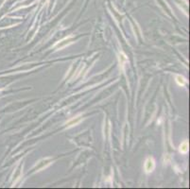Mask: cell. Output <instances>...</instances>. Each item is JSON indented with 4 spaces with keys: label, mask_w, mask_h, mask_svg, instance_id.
<instances>
[{
    "label": "cell",
    "mask_w": 190,
    "mask_h": 189,
    "mask_svg": "<svg viewBox=\"0 0 190 189\" xmlns=\"http://www.w3.org/2000/svg\"><path fill=\"white\" fill-rule=\"evenodd\" d=\"M154 167H155L154 160L152 158H148L146 160V162H145V170H146V172L149 173L151 171H153Z\"/></svg>",
    "instance_id": "obj_1"
},
{
    "label": "cell",
    "mask_w": 190,
    "mask_h": 189,
    "mask_svg": "<svg viewBox=\"0 0 190 189\" xmlns=\"http://www.w3.org/2000/svg\"><path fill=\"white\" fill-rule=\"evenodd\" d=\"M73 42V38L72 37H68V38H65L63 40H62V41H60L59 43H57L55 45V48L57 49H61L63 47H65L67 45L71 44Z\"/></svg>",
    "instance_id": "obj_2"
},
{
    "label": "cell",
    "mask_w": 190,
    "mask_h": 189,
    "mask_svg": "<svg viewBox=\"0 0 190 189\" xmlns=\"http://www.w3.org/2000/svg\"><path fill=\"white\" fill-rule=\"evenodd\" d=\"M81 121V115H78L76 117H73L72 119H70V120L66 123V127L67 128H70V127H73L75 125H78L80 122Z\"/></svg>",
    "instance_id": "obj_3"
},
{
    "label": "cell",
    "mask_w": 190,
    "mask_h": 189,
    "mask_svg": "<svg viewBox=\"0 0 190 189\" xmlns=\"http://www.w3.org/2000/svg\"><path fill=\"white\" fill-rule=\"evenodd\" d=\"M51 160L50 159H45V160H42L38 163V165H36V169H43L44 167H45L46 165H48L50 164Z\"/></svg>",
    "instance_id": "obj_4"
},
{
    "label": "cell",
    "mask_w": 190,
    "mask_h": 189,
    "mask_svg": "<svg viewBox=\"0 0 190 189\" xmlns=\"http://www.w3.org/2000/svg\"><path fill=\"white\" fill-rule=\"evenodd\" d=\"M187 151H188V142L185 141L181 144V146H180V152L186 153Z\"/></svg>",
    "instance_id": "obj_5"
},
{
    "label": "cell",
    "mask_w": 190,
    "mask_h": 189,
    "mask_svg": "<svg viewBox=\"0 0 190 189\" xmlns=\"http://www.w3.org/2000/svg\"><path fill=\"white\" fill-rule=\"evenodd\" d=\"M176 82H177V83L179 85H181V86H184L185 84V82H186L185 78L184 77H182V76H180V75L176 76Z\"/></svg>",
    "instance_id": "obj_6"
}]
</instances>
